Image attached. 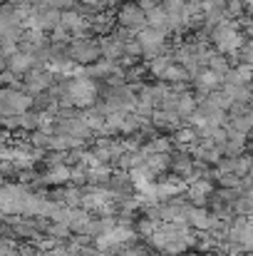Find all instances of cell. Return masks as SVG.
Wrapping results in <instances>:
<instances>
[{
  "label": "cell",
  "mask_w": 253,
  "mask_h": 256,
  "mask_svg": "<svg viewBox=\"0 0 253 256\" xmlns=\"http://www.w3.org/2000/svg\"><path fill=\"white\" fill-rule=\"evenodd\" d=\"M139 45H142V50L147 52V55H157L159 50H162V45H164V32L162 30H144V32H139Z\"/></svg>",
  "instance_id": "cell-1"
},
{
  "label": "cell",
  "mask_w": 253,
  "mask_h": 256,
  "mask_svg": "<svg viewBox=\"0 0 253 256\" xmlns=\"http://www.w3.org/2000/svg\"><path fill=\"white\" fill-rule=\"evenodd\" d=\"M119 20H122V25L129 28V30H139V28L147 22L142 8H137V5H127V8L119 12Z\"/></svg>",
  "instance_id": "cell-2"
},
{
  "label": "cell",
  "mask_w": 253,
  "mask_h": 256,
  "mask_svg": "<svg viewBox=\"0 0 253 256\" xmlns=\"http://www.w3.org/2000/svg\"><path fill=\"white\" fill-rule=\"evenodd\" d=\"M70 97H72L75 104H87L94 97V85L89 80H77L75 85L70 87Z\"/></svg>",
  "instance_id": "cell-3"
},
{
  "label": "cell",
  "mask_w": 253,
  "mask_h": 256,
  "mask_svg": "<svg viewBox=\"0 0 253 256\" xmlns=\"http://www.w3.org/2000/svg\"><path fill=\"white\" fill-rule=\"evenodd\" d=\"M239 42H241V38H239V32L234 30V28H219L216 30V45L221 48V50H236L239 48Z\"/></svg>",
  "instance_id": "cell-4"
},
{
  "label": "cell",
  "mask_w": 253,
  "mask_h": 256,
  "mask_svg": "<svg viewBox=\"0 0 253 256\" xmlns=\"http://www.w3.org/2000/svg\"><path fill=\"white\" fill-rule=\"evenodd\" d=\"M72 55L77 58V60H82V62H89V60H94L97 58V48L92 45V42H75L72 45Z\"/></svg>",
  "instance_id": "cell-5"
}]
</instances>
